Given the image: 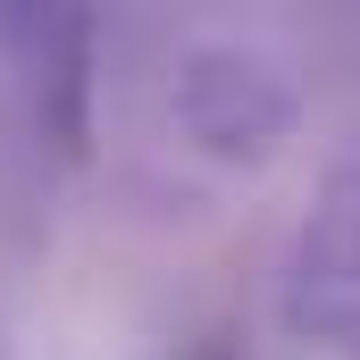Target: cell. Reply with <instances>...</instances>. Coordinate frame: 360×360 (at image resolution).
Returning a JSON list of instances; mask_svg holds the SVG:
<instances>
[{"label":"cell","instance_id":"6da1fadb","mask_svg":"<svg viewBox=\"0 0 360 360\" xmlns=\"http://www.w3.org/2000/svg\"><path fill=\"white\" fill-rule=\"evenodd\" d=\"M176 126L210 151V160H269L276 143L302 126V92L293 76L260 59V51H235V42H210L176 68Z\"/></svg>","mask_w":360,"mask_h":360},{"label":"cell","instance_id":"7a4b0ae2","mask_svg":"<svg viewBox=\"0 0 360 360\" xmlns=\"http://www.w3.org/2000/svg\"><path fill=\"white\" fill-rule=\"evenodd\" d=\"M285 327L360 360V160L335 168L319 210L293 235V269H285Z\"/></svg>","mask_w":360,"mask_h":360}]
</instances>
